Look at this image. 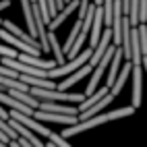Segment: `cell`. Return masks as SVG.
Wrapping results in <instances>:
<instances>
[{
  "label": "cell",
  "instance_id": "cell-1",
  "mask_svg": "<svg viewBox=\"0 0 147 147\" xmlns=\"http://www.w3.org/2000/svg\"><path fill=\"white\" fill-rule=\"evenodd\" d=\"M135 110H137L135 106H126V108H118V110H114V112H106V114H100V116H91V118L81 120V122H77V124H73V126H66L60 135L64 137V139H68V137L79 135V133H83V131L95 129L97 124L110 122V120H116V118H124V116H133Z\"/></svg>",
  "mask_w": 147,
  "mask_h": 147
},
{
  "label": "cell",
  "instance_id": "cell-2",
  "mask_svg": "<svg viewBox=\"0 0 147 147\" xmlns=\"http://www.w3.org/2000/svg\"><path fill=\"white\" fill-rule=\"evenodd\" d=\"M29 93L44 102H66V104H81L85 100V93H66L60 89H40V87H29Z\"/></svg>",
  "mask_w": 147,
  "mask_h": 147
},
{
  "label": "cell",
  "instance_id": "cell-3",
  "mask_svg": "<svg viewBox=\"0 0 147 147\" xmlns=\"http://www.w3.org/2000/svg\"><path fill=\"white\" fill-rule=\"evenodd\" d=\"M91 52H93V48H87V50H83V54H79L77 58H73V60H68L66 64L62 66H54L48 71V79H60V77H68L71 73H75L77 68H81L83 64L89 62V58H91Z\"/></svg>",
  "mask_w": 147,
  "mask_h": 147
},
{
  "label": "cell",
  "instance_id": "cell-4",
  "mask_svg": "<svg viewBox=\"0 0 147 147\" xmlns=\"http://www.w3.org/2000/svg\"><path fill=\"white\" fill-rule=\"evenodd\" d=\"M0 40H4L11 48H15L19 54H29V56H40V54H42V48H35V46H31V44H25L23 40L15 37L13 33H8L6 29H0Z\"/></svg>",
  "mask_w": 147,
  "mask_h": 147
},
{
  "label": "cell",
  "instance_id": "cell-5",
  "mask_svg": "<svg viewBox=\"0 0 147 147\" xmlns=\"http://www.w3.org/2000/svg\"><path fill=\"white\" fill-rule=\"evenodd\" d=\"M8 116H11V118H15L17 122H21L23 126H27L29 131L40 133L42 137H46V139H48V137H50V133H52L50 129H46L44 124H40L35 118H31V116H27V114H21V112H17V110H11V114H8Z\"/></svg>",
  "mask_w": 147,
  "mask_h": 147
},
{
  "label": "cell",
  "instance_id": "cell-6",
  "mask_svg": "<svg viewBox=\"0 0 147 147\" xmlns=\"http://www.w3.org/2000/svg\"><path fill=\"white\" fill-rule=\"evenodd\" d=\"M33 118L46 120V122H56V124H66V126H73V124L79 122V118H77V116L54 114V112H44V110H35V112H33Z\"/></svg>",
  "mask_w": 147,
  "mask_h": 147
},
{
  "label": "cell",
  "instance_id": "cell-7",
  "mask_svg": "<svg viewBox=\"0 0 147 147\" xmlns=\"http://www.w3.org/2000/svg\"><path fill=\"white\" fill-rule=\"evenodd\" d=\"M91 71H93V66H91L89 62H87V64H83L81 68H77L75 73H71L68 77H64V79H62V83H56V89H60V91H66L68 87H73L75 83H79L81 79H85V77L89 75Z\"/></svg>",
  "mask_w": 147,
  "mask_h": 147
},
{
  "label": "cell",
  "instance_id": "cell-8",
  "mask_svg": "<svg viewBox=\"0 0 147 147\" xmlns=\"http://www.w3.org/2000/svg\"><path fill=\"white\" fill-rule=\"evenodd\" d=\"M104 33V8L95 6V15H93V23H91V31H89V48H95L100 44V37Z\"/></svg>",
  "mask_w": 147,
  "mask_h": 147
},
{
  "label": "cell",
  "instance_id": "cell-9",
  "mask_svg": "<svg viewBox=\"0 0 147 147\" xmlns=\"http://www.w3.org/2000/svg\"><path fill=\"white\" fill-rule=\"evenodd\" d=\"M37 110H44V112H54V114H66V116H77L79 114V108L71 106V104H58V102H40V108Z\"/></svg>",
  "mask_w": 147,
  "mask_h": 147
},
{
  "label": "cell",
  "instance_id": "cell-10",
  "mask_svg": "<svg viewBox=\"0 0 147 147\" xmlns=\"http://www.w3.org/2000/svg\"><path fill=\"white\" fill-rule=\"evenodd\" d=\"M77 8H79V0H71L68 4H64V8H60V11H58V15L50 21V31H56V29L60 27V25L66 21V19L77 11Z\"/></svg>",
  "mask_w": 147,
  "mask_h": 147
},
{
  "label": "cell",
  "instance_id": "cell-11",
  "mask_svg": "<svg viewBox=\"0 0 147 147\" xmlns=\"http://www.w3.org/2000/svg\"><path fill=\"white\" fill-rule=\"evenodd\" d=\"M124 58V54H122V48L120 46H116V50H114V56H112V60H110V73H108V81H106V87L108 89H112V85H114V81H116V77H118V71H120V60Z\"/></svg>",
  "mask_w": 147,
  "mask_h": 147
},
{
  "label": "cell",
  "instance_id": "cell-12",
  "mask_svg": "<svg viewBox=\"0 0 147 147\" xmlns=\"http://www.w3.org/2000/svg\"><path fill=\"white\" fill-rule=\"evenodd\" d=\"M143 66H133V106L139 108L141 106V91H143Z\"/></svg>",
  "mask_w": 147,
  "mask_h": 147
},
{
  "label": "cell",
  "instance_id": "cell-13",
  "mask_svg": "<svg viewBox=\"0 0 147 147\" xmlns=\"http://www.w3.org/2000/svg\"><path fill=\"white\" fill-rule=\"evenodd\" d=\"M131 68H133V60H126L122 66H120V71H118V77H116V81H114V85H112V89H110V93L116 97L120 91H122V87H124V83H126V79H129V75H131Z\"/></svg>",
  "mask_w": 147,
  "mask_h": 147
},
{
  "label": "cell",
  "instance_id": "cell-14",
  "mask_svg": "<svg viewBox=\"0 0 147 147\" xmlns=\"http://www.w3.org/2000/svg\"><path fill=\"white\" fill-rule=\"evenodd\" d=\"M2 29H6L8 33H13L15 37H19V40H23L25 44H31V46H35V48H42L40 46V42L35 40V37H31L29 33H25L21 27H17L15 23H11V21H2Z\"/></svg>",
  "mask_w": 147,
  "mask_h": 147
},
{
  "label": "cell",
  "instance_id": "cell-15",
  "mask_svg": "<svg viewBox=\"0 0 147 147\" xmlns=\"http://www.w3.org/2000/svg\"><path fill=\"white\" fill-rule=\"evenodd\" d=\"M112 100H114V95H112V93H108V95H106V97H102V100L97 102L95 106L87 108L85 112H79V114H77V118H79V122H81V120H87V118H91V116H95V114H100V112H102L104 108H106L108 104L112 102Z\"/></svg>",
  "mask_w": 147,
  "mask_h": 147
},
{
  "label": "cell",
  "instance_id": "cell-16",
  "mask_svg": "<svg viewBox=\"0 0 147 147\" xmlns=\"http://www.w3.org/2000/svg\"><path fill=\"white\" fill-rule=\"evenodd\" d=\"M108 93H110V89H108V87L104 85V87H97V89L91 93V95H87L85 97V100L79 104V106H77V108H79V112H85L87 110V108H91V106H95L97 102H100L102 100V97H106Z\"/></svg>",
  "mask_w": 147,
  "mask_h": 147
},
{
  "label": "cell",
  "instance_id": "cell-17",
  "mask_svg": "<svg viewBox=\"0 0 147 147\" xmlns=\"http://www.w3.org/2000/svg\"><path fill=\"white\" fill-rule=\"evenodd\" d=\"M48 42H50V52L54 54V60H56V64H58V66L66 64L64 50H62V46L58 44V37H56V33H54V31H50V33H48Z\"/></svg>",
  "mask_w": 147,
  "mask_h": 147
},
{
  "label": "cell",
  "instance_id": "cell-18",
  "mask_svg": "<svg viewBox=\"0 0 147 147\" xmlns=\"http://www.w3.org/2000/svg\"><path fill=\"white\" fill-rule=\"evenodd\" d=\"M48 141H52L56 147H73L71 143H68L64 137L60 135V133H50V137H48Z\"/></svg>",
  "mask_w": 147,
  "mask_h": 147
},
{
  "label": "cell",
  "instance_id": "cell-19",
  "mask_svg": "<svg viewBox=\"0 0 147 147\" xmlns=\"http://www.w3.org/2000/svg\"><path fill=\"white\" fill-rule=\"evenodd\" d=\"M19 52L15 48H11L8 44H0V58H17Z\"/></svg>",
  "mask_w": 147,
  "mask_h": 147
},
{
  "label": "cell",
  "instance_id": "cell-20",
  "mask_svg": "<svg viewBox=\"0 0 147 147\" xmlns=\"http://www.w3.org/2000/svg\"><path fill=\"white\" fill-rule=\"evenodd\" d=\"M17 141H19V145H21V147H35V145H31V143H29L27 139H23V137H19Z\"/></svg>",
  "mask_w": 147,
  "mask_h": 147
},
{
  "label": "cell",
  "instance_id": "cell-21",
  "mask_svg": "<svg viewBox=\"0 0 147 147\" xmlns=\"http://www.w3.org/2000/svg\"><path fill=\"white\" fill-rule=\"evenodd\" d=\"M93 4L95 6H102V0H93Z\"/></svg>",
  "mask_w": 147,
  "mask_h": 147
},
{
  "label": "cell",
  "instance_id": "cell-22",
  "mask_svg": "<svg viewBox=\"0 0 147 147\" xmlns=\"http://www.w3.org/2000/svg\"><path fill=\"white\" fill-rule=\"evenodd\" d=\"M0 91H6V89H4V87H2V85H0Z\"/></svg>",
  "mask_w": 147,
  "mask_h": 147
},
{
  "label": "cell",
  "instance_id": "cell-23",
  "mask_svg": "<svg viewBox=\"0 0 147 147\" xmlns=\"http://www.w3.org/2000/svg\"><path fill=\"white\" fill-rule=\"evenodd\" d=\"M0 25H2V19H0Z\"/></svg>",
  "mask_w": 147,
  "mask_h": 147
}]
</instances>
